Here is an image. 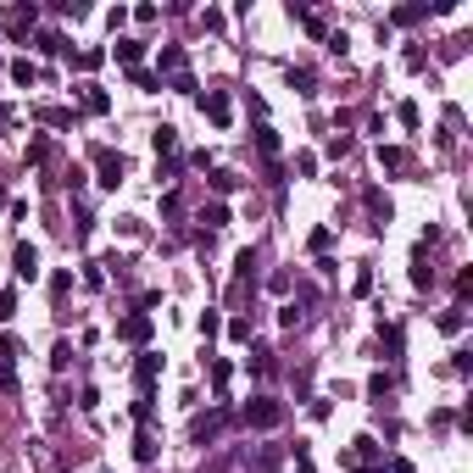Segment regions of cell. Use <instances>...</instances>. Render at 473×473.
Here are the masks:
<instances>
[{
    "label": "cell",
    "instance_id": "obj_25",
    "mask_svg": "<svg viewBox=\"0 0 473 473\" xmlns=\"http://www.w3.org/2000/svg\"><path fill=\"white\" fill-rule=\"evenodd\" d=\"M11 312H17V295H11V290H0V323H6Z\"/></svg>",
    "mask_w": 473,
    "mask_h": 473
},
{
    "label": "cell",
    "instance_id": "obj_14",
    "mask_svg": "<svg viewBox=\"0 0 473 473\" xmlns=\"http://www.w3.org/2000/svg\"><path fill=\"white\" fill-rule=\"evenodd\" d=\"M429 17V6H395L390 11V22H423Z\"/></svg>",
    "mask_w": 473,
    "mask_h": 473
},
{
    "label": "cell",
    "instance_id": "obj_5",
    "mask_svg": "<svg viewBox=\"0 0 473 473\" xmlns=\"http://www.w3.org/2000/svg\"><path fill=\"white\" fill-rule=\"evenodd\" d=\"M201 112H206V117H212L218 128H229V117H234V106H229V95H218V89H212V95H201Z\"/></svg>",
    "mask_w": 473,
    "mask_h": 473
},
{
    "label": "cell",
    "instance_id": "obj_1",
    "mask_svg": "<svg viewBox=\"0 0 473 473\" xmlns=\"http://www.w3.org/2000/svg\"><path fill=\"white\" fill-rule=\"evenodd\" d=\"M279 418H284V406H279V401H267V395H256V401L245 406V423H251V429H273Z\"/></svg>",
    "mask_w": 473,
    "mask_h": 473
},
{
    "label": "cell",
    "instance_id": "obj_28",
    "mask_svg": "<svg viewBox=\"0 0 473 473\" xmlns=\"http://www.w3.org/2000/svg\"><path fill=\"white\" fill-rule=\"evenodd\" d=\"M0 123H6V106H0Z\"/></svg>",
    "mask_w": 473,
    "mask_h": 473
},
{
    "label": "cell",
    "instance_id": "obj_21",
    "mask_svg": "<svg viewBox=\"0 0 473 473\" xmlns=\"http://www.w3.org/2000/svg\"><path fill=\"white\" fill-rule=\"evenodd\" d=\"M39 123H51V128H67L73 117H67V112H56V106H45V112H39Z\"/></svg>",
    "mask_w": 473,
    "mask_h": 473
},
{
    "label": "cell",
    "instance_id": "obj_9",
    "mask_svg": "<svg viewBox=\"0 0 473 473\" xmlns=\"http://www.w3.org/2000/svg\"><path fill=\"white\" fill-rule=\"evenodd\" d=\"M151 145H156V156H173V151H178V128H173V123H161L156 134H151Z\"/></svg>",
    "mask_w": 473,
    "mask_h": 473
},
{
    "label": "cell",
    "instance_id": "obj_11",
    "mask_svg": "<svg viewBox=\"0 0 473 473\" xmlns=\"http://www.w3.org/2000/svg\"><path fill=\"white\" fill-rule=\"evenodd\" d=\"M84 112H95V117H100V112H106V106H112V100H106V89H95V84H84Z\"/></svg>",
    "mask_w": 473,
    "mask_h": 473
},
{
    "label": "cell",
    "instance_id": "obj_27",
    "mask_svg": "<svg viewBox=\"0 0 473 473\" xmlns=\"http://www.w3.org/2000/svg\"><path fill=\"white\" fill-rule=\"evenodd\" d=\"M362 473H385V468H362Z\"/></svg>",
    "mask_w": 473,
    "mask_h": 473
},
{
    "label": "cell",
    "instance_id": "obj_13",
    "mask_svg": "<svg viewBox=\"0 0 473 473\" xmlns=\"http://www.w3.org/2000/svg\"><path fill=\"white\" fill-rule=\"evenodd\" d=\"M379 167L401 173V167H406V151H401V145H385V151H379Z\"/></svg>",
    "mask_w": 473,
    "mask_h": 473
},
{
    "label": "cell",
    "instance_id": "obj_19",
    "mask_svg": "<svg viewBox=\"0 0 473 473\" xmlns=\"http://www.w3.org/2000/svg\"><path fill=\"white\" fill-rule=\"evenodd\" d=\"M201 223H212V229H223V223H229V206H218V201H212V206L201 212Z\"/></svg>",
    "mask_w": 473,
    "mask_h": 473
},
{
    "label": "cell",
    "instance_id": "obj_20",
    "mask_svg": "<svg viewBox=\"0 0 473 473\" xmlns=\"http://www.w3.org/2000/svg\"><path fill=\"white\" fill-rule=\"evenodd\" d=\"M34 45H39V51H45V56H56V51H62V34H51V28H45V34H39V39H34Z\"/></svg>",
    "mask_w": 473,
    "mask_h": 473
},
{
    "label": "cell",
    "instance_id": "obj_2",
    "mask_svg": "<svg viewBox=\"0 0 473 473\" xmlns=\"http://www.w3.org/2000/svg\"><path fill=\"white\" fill-rule=\"evenodd\" d=\"M95 161H100V184H106V189H117V184H123V173H128V161L117 156V151H106V145H95Z\"/></svg>",
    "mask_w": 473,
    "mask_h": 473
},
{
    "label": "cell",
    "instance_id": "obj_10",
    "mask_svg": "<svg viewBox=\"0 0 473 473\" xmlns=\"http://www.w3.org/2000/svg\"><path fill=\"white\" fill-rule=\"evenodd\" d=\"M140 56H145V45H140V39H117V62H123L128 73L140 67Z\"/></svg>",
    "mask_w": 473,
    "mask_h": 473
},
{
    "label": "cell",
    "instance_id": "obj_8",
    "mask_svg": "<svg viewBox=\"0 0 473 473\" xmlns=\"http://www.w3.org/2000/svg\"><path fill=\"white\" fill-rule=\"evenodd\" d=\"M11 262H17V279H39V251H34V245H17Z\"/></svg>",
    "mask_w": 473,
    "mask_h": 473
},
{
    "label": "cell",
    "instance_id": "obj_7",
    "mask_svg": "<svg viewBox=\"0 0 473 473\" xmlns=\"http://www.w3.org/2000/svg\"><path fill=\"white\" fill-rule=\"evenodd\" d=\"M223 423H229V412L218 406V412H206V418H195V423H189V434H195V440H212V434H218Z\"/></svg>",
    "mask_w": 473,
    "mask_h": 473
},
{
    "label": "cell",
    "instance_id": "obj_16",
    "mask_svg": "<svg viewBox=\"0 0 473 473\" xmlns=\"http://www.w3.org/2000/svg\"><path fill=\"white\" fill-rule=\"evenodd\" d=\"M212 189H218V195H234V189H239V173H212Z\"/></svg>",
    "mask_w": 473,
    "mask_h": 473
},
{
    "label": "cell",
    "instance_id": "obj_26",
    "mask_svg": "<svg viewBox=\"0 0 473 473\" xmlns=\"http://www.w3.org/2000/svg\"><path fill=\"white\" fill-rule=\"evenodd\" d=\"M295 473H312V462H295Z\"/></svg>",
    "mask_w": 473,
    "mask_h": 473
},
{
    "label": "cell",
    "instance_id": "obj_3",
    "mask_svg": "<svg viewBox=\"0 0 473 473\" xmlns=\"http://www.w3.org/2000/svg\"><path fill=\"white\" fill-rule=\"evenodd\" d=\"M34 22H39V6H11V11H6V34H11V39H22Z\"/></svg>",
    "mask_w": 473,
    "mask_h": 473
},
{
    "label": "cell",
    "instance_id": "obj_17",
    "mask_svg": "<svg viewBox=\"0 0 473 473\" xmlns=\"http://www.w3.org/2000/svg\"><path fill=\"white\" fill-rule=\"evenodd\" d=\"M34 79H39L34 62H11V84H34Z\"/></svg>",
    "mask_w": 473,
    "mask_h": 473
},
{
    "label": "cell",
    "instance_id": "obj_15",
    "mask_svg": "<svg viewBox=\"0 0 473 473\" xmlns=\"http://www.w3.org/2000/svg\"><path fill=\"white\" fill-rule=\"evenodd\" d=\"M256 151H262V156H279V134H273V128H256Z\"/></svg>",
    "mask_w": 473,
    "mask_h": 473
},
{
    "label": "cell",
    "instance_id": "obj_6",
    "mask_svg": "<svg viewBox=\"0 0 473 473\" xmlns=\"http://www.w3.org/2000/svg\"><path fill=\"white\" fill-rule=\"evenodd\" d=\"M134 379H140V395H151V385L161 379V357H151V351H145V357L134 362Z\"/></svg>",
    "mask_w": 473,
    "mask_h": 473
},
{
    "label": "cell",
    "instance_id": "obj_23",
    "mask_svg": "<svg viewBox=\"0 0 473 473\" xmlns=\"http://www.w3.org/2000/svg\"><path fill=\"white\" fill-rule=\"evenodd\" d=\"M290 84H295L301 95H312V73H307V67H290Z\"/></svg>",
    "mask_w": 473,
    "mask_h": 473
},
{
    "label": "cell",
    "instance_id": "obj_22",
    "mask_svg": "<svg viewBox=\"0 0 473 473\" xmlns=\"http://www.w3.org/2000/svg\"><path fill=\"white\" fill-rule=\"evenodd\" d=\"M134 457H140V462H156V440H151V434H140V446H134Z\"/></svg>",
    "mask_w": 473,
    "mask_h": 473
},
{
    "label": "cell",
    "instance_id": "obj_12",
    "mask_svg": "<svg viewBox=\"0 0 473 473\" xmlns=\"http://www.w3.org/2000/svg\"><path fill=\"white\" fill-rule=\"evenodd\" d=\"M161 73L184 79V51H178V45H167V51H161Z\"/></svg>",
    "mask_w": 473,
    "mask_h": 473
},
{
    "label": "cell",
    "instance_id": "obj_18",
    "mask_svg": "<svg viewBox=\"0 0 473 473\" xmlns=\"http://www.w3.org/2000/svg\"><path fill=\"white\" fill-rule=\"evenodd\" d=\"M395 117H401V128H418V100H401Z\"/></svg>",
    "mask_w": 473,
    "mask_h": 473
},
{
    "label": "cell",
    "instance_id": "obj_4",
    "mask_svg": "<svg viewBox=\"0 0 473 473\" xmlns=\"http://www.w3.org/2000/svg\"><path fill=\"white\" fill-rule=\"evenodd\" d=\"M117 340H128V345H145V340H151V317H145V312L123 317V323H117Z\"/></svg>",
    "mask_w": 473,
    "mask_h": 473
},
{
    "label": "cell",
    "instance_id": "obj_24",
    "mask_svg": "<svg viewBox=\"0 0 473 473\" xmlns=\"http://www.w3.org/2000/svg\"><path fill=\"white\" fill-rule=\"evenodd\" d=\"M100 62H106V51H79V67H84V73H89V67H100Z\"/></svg>",
    "mask_w": 473,
    "mask_h": 473
}]
</instances>
